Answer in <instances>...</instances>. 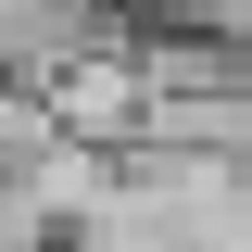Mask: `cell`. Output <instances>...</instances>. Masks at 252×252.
Returning <instances> with one entry per match:
<instances>
[{"instance_id":"cell-1","label":"cell","mask_w":252,"mask_h":252,"mask_svg":"<svg viewBox=\"0 0 252 252\" xmlns=\"http://www.w3.org/2000/svg\"><path fill=\"white\" fill-rule=\"evenodd\" d=\"M51 126H63V114H51V101H38V89H0V189L26 177L38 152H51Z\"/></svg>"}]
</instances>
